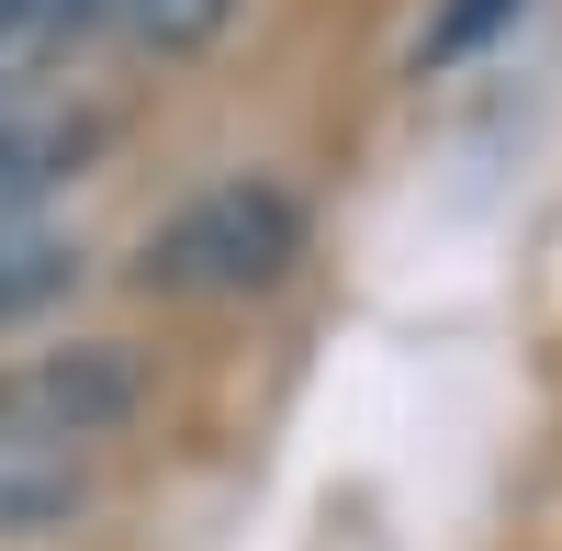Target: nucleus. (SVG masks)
<instances>
[{"label": "nucleus", "instance_id": "nucleus-1", "mask_svg": "<svg viewBox=\"0 0 562 551\" xmlns=\"http://www.w3.org/2000/svg\"><path fill=\"white\" fill-rule=\"evenodd\" d=\"M293 259H304V203L281 192V180L237 169V180H214V192H192L147 237L135 282L169 293V304H225V293H270Z\"/></svg>", "mask_w": 562, "mask_h": 551}, {"label": "nucleus", "instance_id": "nucleus-2", "mask_svg": "<svg viewBox=\"0 0 562 551\" xmlns=\"http://www.w3.org/2000/svg\"><path fill=\"white\" fill-rule=\"evenodd\" d=\"M0 405H12L23 428H45L57 450H90V439H113L135 405H147V360L124 338H68V349H34L23 372L0 383Z\"/></svg>", "mask_w": 562, "mask_h": 551}, {"label": "nucleus", "instance_id": "nucleus-3", "mask_svg": "<svg viewBox=\"0 0 562 551\" xmlns=\"http://www.w3.org/2000/svg\"><path fill=\"white\" fill-rule=\"evenodd\" d=\"M90 507V450H57L0 405V540H57Z\"/></svg>", "mask_w": 562, "mask_h": 551}, {"label": "nucleus", "instance_id": "nucleus-4", "mask_svg": "<svg viewBox=\"0 0 562 551\" xmlns=\"http://www.w3.org/2000/svg\"><path fill=\"white\" fill-rule=\"evenodd\" d=\"M90 113H34V102H0V214H34V192H57V180L90 158Z\"/></svg>", "mask_w": 562, "mask_h": 551}, {"label": "nucleus", "instance_id": "nucleus-5", "mask_svg": "<svg viewBox=\"0 0 562 551\" xmlns=\"http://www.w3.org/2000/svg\"><path fill=\"white\" fill-rule=\"evenodd\" d=\"M237 23V0H79V34L135 45V57H203Z\"/></svg>", "mask_w": 562, "mask_h": 551}, {"label": "nucleus", "instance_id": "nucleus-6", "mask_svg": "<svg viewBox=\"0 0 562 551\" xmlns=\"http://www.w3.org/2000/svg\"><path fill=\"white\" fill-rule=\"evenodd\" d=\"M79 282V237L68 225H45V214H0V327L34 304H57Z\"/></svg>", "mask_w": 562, "mask_h": 551}, {"label": "nucleus", "instance_id": "nucleus-7", "mask_svg": "<svg viewBox=\"0 0 562 551\" xmlns=\"http://www.w3.org/2000/svg\"><path fill=\"white\" fill-rule=\"evenodd\" d=\"M518 12V0H439L428 12V34H416V68H450V57H473V45Z\"/></svg>", "mask_w": 562, "mask_h": 551}]
</instances>
